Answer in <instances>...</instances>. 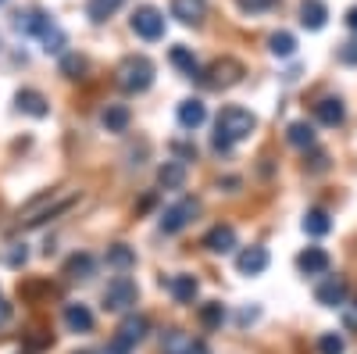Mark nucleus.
<instances>
[{
    "mask_svg": "<svg viewBox=\"0 0 357 354\" xmlns=\"http://www.w3.org/2000/svg\"><path fill=\"white\" fill-rule=\"evenodd\" d=\"M8 322H11V304L0 301V326H8Z\"/></svg>",
    "mask_w": 357,
    "mask_h": 354,
    "instance_id": "42",
    "label": "nucleus"
},
{
    "mask_svg": "<svg viewBox=\"0 0 357 354\" xmlns=\"http://www.w3.org/2000/svg\"><path fill=\"white\" fill-rule=\"evenodd\" d=\"M343 22H347V25L354 29V33H357V4H354V8L347 11V18H343Z\"/></svg>",
    "mask_w": 357,
    "mask_h": 354,
    "instance_id": "43",
    "label": "nucleus"
},
{
    "mask_svg": "<svg viewBox=\"0 0 357 354\" xmlns=\"http://www.w3.org/2000/svg\"><path fill=\"white\" fill-rule=\"evenodd\" d=\"M129 22H132V33H136L139 40H161V36H165V15H161L154 4L136 8Z\"/></svg>",
    "mask_w": 357,
    "mask_h": 354,
    "instance_id": "7",
    "label": "nucleus"
},
{
    "mask_svg": "<svg viewBox=\"0 0 357 354\" xmlns=\"http://www.w3.org/2000/svg\"><path fill=\"white\" fill-rule=\"evenodd\" d=\"M343 326H347V330H357V301L343 304Z\"/></svg>",
    "mask_w": 357,
    "mask_h": 354,
    "instance_id": "38",
    "label": "nucleus"
},
{
    "mask_svg": "<svg viewBox=\"0 0 357 354\" xmlns=\"http://www.w3.org/2000/svg\"><path fill=\"white\" fill-rule=\"evenodd\" d=\"M47 22H50V15H43L40 8H33V11H18L11 25H15V33H22V36H40Z\"/></svg>",
    "mask_w": 357,
    "mask_h": 354,
    "instance_id": "14",
    "label": "nucleus"
},
{
    "mask_svg": "<svg viewBox=\"0 0 357 354\" xmlns=\"http://www.w3.org/2000/svg\"><path fill=\"white\" fill-rule=\"evenodd\" d=\"M329 229H333V219H329V212L311 208V212L304 215V233H307V236H325Z\"/></svg>",
    "mask_w": 357,
    "mask_h": 354,
    "instance_id": "27",
    "label": "nucleus"
},
{
    "mask_svg": "<svg viewBox=\"0 0 357 354\" xmlns=\"http://www.w3.org/2000/svg\"><path fill=\"white\" fill-rule=\"evenodd\" d=\"M146 330H151V322H146L143 315H126V318H122V326H118V333H114V337H118V340H126L129 347H136V344L146 337Z\"/></svg>",
    "mask_w": 357,
    "mask_h": 354,
    "instance_id": "18",
    "label": "nucleus"
},
{
    "mask_svg": "<svg viewBox=\"0 0 357 354\" xmlns=\"http://www.w3.org/2000/svg\"><path fill=\"white\" fill-rule=\"evenodd\" d=\"M129 108L126 104H107L104 108V115H100V122H104V129L107 133H126L129 129Z\"/></svg>",
    "mask_w": 357,
    "mask_h": 354,
    "instance_id": "23",
    "label": "nucleus"
},
{
    "mask_svg": "<svg viewBox=\"0 0 357 354\" xmlns=\"http://www.w3.org/2000/svg\"><path fill=\"white\" fill-rule=\"evenodd\" d=\"M79 354H89V351H79Z\"/></svg>",
    "mask_w": 357,
    "mask_h": 354,
    "instance_id": "44",
    "label": "nucleus"
},
{
    "mask_svg": "<svg viewBox=\"0 0 357 354\" xmlns=\"http://www.w3.org/2000/svg\"><path fill=\"white\" fill-rule=\"evenodd\" d=\"M193 79H200L204 86H211V90H229V86H236L243 79V65L236 61V57H222V61H215L211 68H200Z\"/></svg>",
    "mask_w": 357,
    "mask_h": 354,
    "instance_id": "5",
    "label": "nucleus"
},
{
    "mask_svg": "<svg viewBox=\"0 0 357 354\" xmlns=\"http://www.w3.org/2000/svg\"><path fill=\"white\" fill-rule=\"evenodd\" d=\"M200 322L207 330H218L222 322H225V308L218 304V301H207V304H200Z\"/></svg>",
    "mask_w": 357,
    "mask_h": 354,
    "instance_id": "32",
    "label": "nucleus"
},
{
    "mask_svg": "<svg viewBox=\"0 0 357 354\" xmlns=\"http://www.w3.org/2000/svg\"><path fill=\"white\" fill-rule=\"evenodd\" d=\"M200 215V200H193V197H183L178 204H172V208H165V215H161V233H183L193 219Z\"/></svg>",
    "mask_w": 357,
    "mask_h": 354,
    "instance_id": "6",
    "label": "nucleus"
},
{
    "mask_svg": "<svg viewBox=\"0 0 357 354\" xmlns=\"http://www.w3.org/2000/svg\"><path fill=\"white\" fill-rule=\"evenodd\" d=\"M325 168H329V154L318 151V154L311 158V172H325Z\"/></svg>",
    "mask_w": 357,
    "mask_h": 354,
    "instance_id": "39",
    "label": "nucleus"
},
{
    "mask_svg": "<svg viewBox=\"0 0 357 354\" xmlns=\"http://www.w3.org/2000/svg\"><path fill=\"white\" fill-rule=\"evenodd\" d=\"M275 4V0H240V8L247 11V15H257V11H268V8H272Z\"/></svg>",
    "mask_w": 357,
    "mask_h": 354,
    "instance_id": "37",
    "label": "nucleus"
},
{
    "mask_svg": "<svg viewBox=\"0 0 357 354\" xmlns=\"http://www.w3.org/2000/svg\"><path fill=\"white\" fill-rule=\"evenodd\" d=\"M40 43H43L47 54H61V50L68 47V36H65V29L50 18V22L43 25V33H40Z\"/></svg>",
    "mask_w": 357,
    "mask_h": 354,
    "instance_id": "25",
    "label": "nucleus"
},
{
    "mask_svg": "<svg viewBox=\"0 0 357 354\" xmlns=\"http://www.w3.org/2000/svg\"><path fill=\"white\" fill-rule=\"evenodd\" d=\"M347 293H350V286H347L343 276H325L318 283V290H314V301L325 304V308H343L347 304Z\"/></svg>",
    "mask_w": 357,
    "mask_h": 354,
    "instance_id": "8",
    "label": "nucleus"
},
{
    "mask_svg": "<svg viewBox=\"0 0 357 354\" xmlns=\"http://www.w3.org/2000/svg\"><path fill=\"white\" fill-rule=\"evenodd\" d=\"M114 82L122 86L126 94H143V90H151V82H154V61H151V57H143V54H129L126 61L118 65Z\"/></svg>",
    "mask_w": 357,
    "mask_h": 354,
    "instance_id": "3",
    "label": "nucleus"
},
{
    "mask_svg": "<svg viewBox=\"0 0 357 354\" xmlns=\"http://www.w3.org/2000/svg\"><path fill=\"white\" fill-rule=\"evenodd\" d=\"M0 4H4V0H0Z\"/></svg>",
    "mask_w": 357,
    "mask_h": 354,
    "instance_id": "45",
    "label": "nucleus"
},
{
    "mask_svg": "<svg viewBox=\"0 0 357 354\" xmlns=\"http://www.w3.org/2000/svg\"><path fill=\"white\" fill-rule=\"evenodd\" d=\"M168 293H172L178 304H193L197 293H200V283H197V276H190V272H175V276L168 279Z\"/></svg>",
    "mask_w": 357,
    "mask_h": 354,
    "instance_id": "10",
    "label": "nucleus"
},
{
    "mask_svg": "<svg viewBox=\"0 0 357 354\" xmlns=\"http://www.w3.org/2000/svg\"><path fill=\"white\" fill-rule=\"evenodd\" d=\"M175 115H178V126H183V129H200V126H204V118H207V108H204V101L190 97V101L178 104Z\"/></svg>",
    "mask_w": 357,
    "mask_h": 354,
    "instance_id": "19",
    "label": "nucleus"
},
{
    "mask_svg": "<svg viewBox=\"0 0 357 354\" xmlns=\"http://www.w3.org/2000/svg\"><path fill=\"white\" fill-rule=\"evenodd\" d=\"M93 269H97V261H93V254H72L68 261H65V276L72 279V283H86V279H93Z\"/></svg>",
    "mask_w": 357,
    "mask_h": 354,
    "instance_id": "16",
    "label": "nucleus"
},
{
    "mask_svg": "<svg viewBox=\"0 0 357 354\" xmlns=\"http://www.w3.org/2000/svg\"><path fill=\"white\" fill-rule=\"evenodd\" d=\"M254 129H257L254 111L229 104V108H222V111H218V118H215V136H211V147H215L218 154H229L232 147H236V143H243Z\"/></svg>",
    "mask_w": 357,
    "mask_h": 354,
    "instance_id": "1",
    "label": "nucleus"
},
{
    "mask_svg": "<svg viewBox=\"0 0 357 354\" xmlns=\"http://www.w3.org/2000/svg\"><path fill=\"white\" fill-rule=\"evenodd\" d=\"M175 154H183V158H197V147H190V143H175Z\"/></svg>",
    "mask_w": 357,
    "mask_h": 354,
    "instance_id": "41",
    "label": "nucleus"
},
{
    "mask_svg": "<svg viewBox=\"0 0 357 354\" xmlns=\"http://www.w3.org/2000/svg\"><path fill=\"white\" fill-rule=\"evenodd\" d=\"M286 140H289L293 147H301V151H307V147H314V129H311L307 122H293V126L286 129Z\"/></svg>",
    "mask_w": 357,
    "mask_h": 354,
    "instance_id": "28",
    "label": "nucleus"
},
{
    "mask_svg": "<svg viewBox=\"0 0 357 354\" xmlns=\"http://www.w3.org/2000/svg\"><path fill=\"white\" fill-rule=\"evenodd\" d=\"M75 204V193H40V197H33L25 204V208L18 212V226L22 229H33V226H43L47 219H54V215H61V212H68Z\"/></svg>",
    "mask_w": 357,
    "mask_h": 354,
    "instance_id": "2",
    "label": "nucleus"
},
{
    "mask_svg": "<svg viewBox=\"0 0 357 354\" xmlns=\"http://www.w3.org/2000/svg\"><path fill=\"white\" fill-rule=\"evenodd\" d=\"M82 72H86V57H82V54H65V57H61V75L82 79Z\"/></svg>",
    "mask_w": 357,
    "mask_h": 354,
    "instance_id": "33",
    "label": "nucleus"
},
{
    "mask_svg": "<svg viewBox=\"0 0 357 354\" xmlns=\"http://www.w3.org/2000/svg\"><path fill=\"white\" fill-rule=\"evenodd\" d=\"M165 354H211V351H207L204 340H193V337L175 330V333L165 337Z\"/></svg>",
    "mask_w": 357,
    "mask_h": 354,
    "instance_id": "13",
    "label": "nucleus"
},
{
    "mask_svg": "<svg viewBox=\"0 0 357 354\" xmlns=\"http://www.w3.org/2000/svg\"><path fill=\"white\" fill-rule=\"evenodd\" d=\"M122 4H126V0H89V4H86V15L93 18V22H107Z\"/></svg>",
    "mask_w": 357,
    "mask_h": 354,
    "instance_id": "29",
    "label": "nucleus"
},
{
    "mask_svg": "<svg viewBox=\"0 0 357 354\" xmlns=\"http://www.w3.org/2000/svg\"><path fill=\"white\" fill-rule=\"evenodd\" d=\"M139 297V290H136V279L132 276H114L107 286H104V311H129Z\"/></svg>",
    "mask_w": 357,
    "mask_h": 354,
    "instance_id": "4",
    "label": "nucleus"
},
{
    "mask_svg": "<svg viewBox=\"0 0 357 354\" xmlns=\"http://www.w3.org/2000/svg\"><path fill=\"white\" fill-rule=\"evenodd\" d=\"M204 247L211 251V254H229L236 247V229L232 226H215L211 233L204 236Z\"/></svg>",
    "mask_w": 357,
    "mask_h": 354,
    "instance_id": "17",
    "label": "nucleus"
},
{
    "mask_svg": "<svg viewBox=\"0 0 357 354\" xmlns=\"http://www.w3.org/2000/svg\"><path fill=\"white\" fill-rule=\"evenodd\" d=\"M329 265H333V258L321 247H307V251H301V258H296V269H301L304 276H325Z\"/></svg>",
    "mask_w": 357,
    "mask_h": 354,
    "instance_id": "9",
    "label": "nucleus"
},
{
    "mask_svg": "<svg viewBox=\"0 0 357 354\" xmlns=\"http://www.w3.org/2000/svg\"><path fill=\"white\" fill-rule=\"evenodd\" d=\"M4 261L11 265V269H22V265L29 261V251H25V244H11V251L4 254Z\"/></svg>",
    "mask_w": 357,
    "mask_h": 354,
    "instance_id": "35",
    "label": "nucleus"
},
{
    "mask_svg": "<svg viewBox=\"0 0 357 354\" xmlns=\"http://www.w3.org/2000/svg\"><path fill=\"white\" fill-rule=\"evenodd\" d=\"M340 61H343V65H357V36L340 47Z\"/></svg>",
    "mask_w": 357,
    "mask_h": 354,
    "instance_id": "36",
    "label": "nucleus"
},
{
    "mask_svg": "<svg viewBox=\"0 0 357 354\" xmlns=\"http://www.w3.org/2000/svg\"><path fill=\"white\" fill-rule=\"evenodd\" d=\"M15 104H18V111L33 115V118H47V115H50V104H47V97H43L40 90H22V94L15 97Z\"/></svg>",
    "mask_w": 357,
    "mask_h": 354,
    "instance_id": "20",
    "label": "nucleus"
},
{
    "mask_svg": "<svg viewBox=\"0 0 357 354\" xmlns=\"http://www.w3.org/2000/svg\"><path fill=\"white\" fill-rule=\"evenodd\" d=\"M172 65H175L178 72H186L190 79H193V75L200 72V65H197V57H193V54H190L186 47H172Z\"/></svg>",
    "mask_w": 357,
    "mask_h": 354,
    "instance_id": "30",
    "label": "nucleus"
},
{
    "mask_svg": "<svg viewBox=\"0 0 357 354\" xmlns=\"http://www.w3.org/2000/svg\"><path fill=\"white\" fill-rule=\"evenodd\" d=\"M158 183L165 190H178V186L186 183V161H165L158 168Z\"/></svg>",
    "mask_w": 357,
    "mask_h": 354,
    "instance_id": "24",
    "label": "nucleus"
},
{
    "mask_svg": "<svg viewBox=\"0 0 357 354\" xmlns=\"http://www.w3.org/2000/svg\"><path fill=\"white\" fill-rule=\"evenodd\" d=\"M318 351H321V354H343V351H347V344H343V337H340V333H321Z\"/></svg>",
    "mask_w": 357,
    "mask_h": 354,
    "instance_id": "34",
    "label": "nucleus"
},
{
    "mask_svg": "<svg viewBox=\"0 0 357 354\" xmlns=\"http://www.w3.org/2000/svg\"><path fill=\"white\" fill-rule=\"evenodd\" d=\"M172 18L183 25H200L207 18V0H172Z\"/></svg>",
    "mask_w": 357,
    "mask_h": 354,
    "instance_id": "11",
    "label": "nucleus"
},
{
    "mask_svg": "<svg viewBox=\"0 0 357 354\" xmlns=\"http://www.w3.org/2000/svg\"><path fill=\"white\" fill-rule=\"evenodd\" d=\"M65 326L72 333H89L93 330V311H89L86 304H68L65 308Z\"/></svg>",
    "mask_w": 357,
    "mask_h": 354,
    "instance_id": "22",
    "label": "nucleus"
},
{
    "mask_svg": "<svg viewBox=\"0 0 357 354\" xmlns=\"http://www.w3.org/2000/svg\"><path fill=\"white\" fill-rule=\"evenodd\" d=\"M107 354H132V347H129L126 340H118V337H114V340L107 344Z\"/></svg>",
    "mask_w": 357,
    "mask_h": 354,
    "instance_id": "40",
    "label": "nucleus"
},
{
    "mask_svg": "<svg viewBox=\"0 0 357 354\" xmlns=\"http://www.w3.org/2000/svg\"><path fill=\"white\" fill-rule=\"evenodd\" d=\"M107 265L118 269V272H129L136 265V251L129 244H114V247H107Z\"/></svg>",
    "mask_w": 357,
    "mask_h": 354,
    "instance_id": "26",
    "label": "nucleus"
},
{
    "mask_svg": "<svg viewBox=\"0 0 357 354\" xmlns=\"http://www.w3.org/2000/svg\"><path fill=\"white\" fill-rule=\"evenodd\" d=\"M314 115H318V122H321V126L336 129V126H343L347 108H343V101H340V97H325V101H318V104H314Z\"/></svg>",
    "mask_w": 357,
    "mask_h": 354,
    "instance_id": "15",
    "label": "nucleus"
},
{
    "mask_svg": "<svg viewBox=\"0 0 357 354\" xmlns=\"http://www.w3.org/2000/svg\"><path fill=\"white\" fill-rule=\"evenodd\" d=\"M268 50H272L275 57H293V54H296L293 33H272V40H268Z\"/></svg>",
    "mask_w": 357,
    "mask_h": 354,
    "instance_id": "31",
    "label": "nucleus"
},
{
    "mask_svg": "<svg viewBox=\"0 0 357 354\" xmlns=\"http://www.w3.org/2000/svg\"><path fill=\"white\" fill-rule=\"evenodd\" d=\"M236 269L243 276H261L268 269V251L264 247H243L240 258H236Z\"/></svg>",
    "mask_w": 357,
    "mask_h": 354,
    "instance_id": "12",
    "label": "nucleus"
},
{
    "mask_svg": "<svg viewBox=\"0 0 357 354\" xmlns=\"http://www.w3.org/2000/svg\"><path fill=\"white\" fill-rule=\"evenodd\" d=\"M325 18H329V8H325L321 0H304V4H301V25L311 29V33L325 29Z\"/></svg>",
    "mask_w": 357,
    "mask_h": 354,
    "instance_id": "21",
    "label": "nucleus"
}]
</instances>
